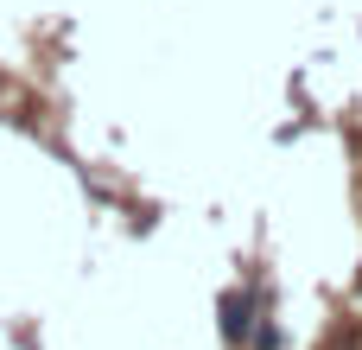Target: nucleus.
I'll list each match as a JSON object with an SVG mask.
<instances>
[{
  "label": "nucleus",
  "mask_w": 362,
  "mask_h": 350,
  "mask_svg": "<svg viewBox=\"0 0 362 350\" xmlns=\"http://www.w3.org/2000/svg\"><path fill=\"white\" fill-rule=\"evenodd\" d=\"M216 319H223V344H248V332H255V293H248V287L223 293Z\"/></svg>",
  "instance_id": "f257e3e1"
},
{
  "label": "nucleus",
  "mask_w": 362,
  "mask_h": 350,
  "mask_svg": "<svg viewBox=\"0 0 362 350\" xmlns=\"http://www.w3.org/2000/svg\"><path fill=\"white\" fill-rule=\"evenodd\" d=\"M248 344H255V350H280V332H274V325H255Z\"/></svg>",
  "instance_id": "f03ea898"
}]
</instances>
